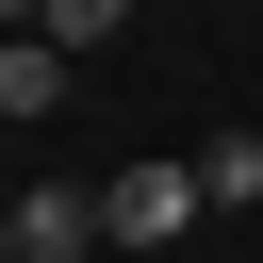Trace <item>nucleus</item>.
<instances>
[{
	"instance_id": "20e7f679",
	"label": "nucleus",
	"mask_w": 263,
	"mask_h": 263,
	"mask_svg": "<svg viewBox=\"0 0 263 263\" xmlns=\"http://www.w3.org/2000/svg\"><path fill=\"white\" fill-rule=\"evenodd\" d=\"M197 197L247 214V197H263V132H214V148H197Z\"/></svg>"
},
{
	"instance_id": "f03ea898",
	"label": "nucleus",
	"mask_w": 263,
	"mask_h": 263,
	"mask_svg": "<svg viewBox=\"0 0 263 263\" xmlns=\"http://www.w3.org/2000/svg\"><path fill=\"white\" fill-rule=\"evenodd\" d=\"M99 247H115V230H99L82 181H33V197H16V263H99Z\"/></svg>"
},
{
	"instance_id": "423d86ee",
	"label": "nucleus",
	"mask_w": 263,
	"mask_h": 263,
	"mask_svg": "<svg viewBox=\"0 0 263 263\" xmlns=\"http://www.w3.org/2000/svg\"><path fill=\"white\" fill-rule=\"evenodd\" d=\"M33 16H49V0H0V33H33Z\"/></svg>"
},
{
	"instance_id": "7ed1b4c3",
	"label": "nucleus",
	"mask_w": 263,
	"mask_h": 263,
	"mask_svg": "<svg viewBox=\"0 0 263 263\" xmlns=\"http://www.w3.org/2000/svg\"><path fill=\"white\" fill-rule=\"evenodd\" d=\"M66 66L82 49H49V33H0V115L33 132V115H66Z\"/></svg>"
},
{
	"instance_id": "f257e3e1",
	"label": "nucleus",
	"mask_w": 263,
	"mask_h": 263,
	"mask_svg": "<svg viewBox=\"0 0 263 263\" xmlns=\"http://www.w3.org/2000/svg\"><path fill=\"white\" fill-rule=\"evenodd\" d=\"M197 214H214V197H197V148H181V164L148 148V164H115V181H99V230H115L132 263H164V247H181Z\"/></svg>"
},
{
	"instance_id": "39448f33",
	"label": "nucleus",
	"mask_w": 263,
	"mask_h": 263,
	"mask_svg": "<svg viewBox=\"0 0 263 263\" xmlns=\"http://www.w3.org/2000/svg\"><path fill=\"white\" fill-rule=\"evenodd\" d=\"M115 16H132V0H49V16H33V33H49V49H99V33H115Z\"/></svg>"
},
{
	"instance_id": "0eeeda50",
	"label": "nucleus",
	"mask_w": 263,
	"mask_h": 263,
	"mask_svg": "<svg viewBox=\"0 0 263 263\" xmlns=\"http://www.w3.org/2000/svg\"><path fill=\"white\" fill-rule=\"evenodd\" d=\"M0 263H16V247H0Z\"/></svg>"
}]
</instances>
